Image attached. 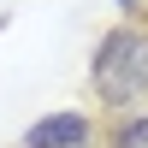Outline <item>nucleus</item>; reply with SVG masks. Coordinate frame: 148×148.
Returning a JSON list of instances; mask_svg holds the SVG:
<instances>
[{
    "label": "nucleus",
    "mask_w": 148,
    "mask_h": 148,
    "mask_svg": "<svg viewBox=\"0 0 148 148\" xmlns=\"http://www.w3.org/2000/svg\"><path fill=\"white\" fill-rule=\"evenodd\" d=\"M107 148H148V113H125L107 136Z\"/></svg>",
    "instance_id": "nucleus-3"
},
{
    "label": "nucleus",
    "mask_w": 148,
    "mask_h": 148,
    "mask_svg": "<svg viewBox=\"0 0 148 148\" xmlns=\"http://www.w3.org/2000/svg\"><path fill=\"white\" fill-rule=\"evenodd\" d=\"M136 6H142V0H119V12H136Z\"/></svg>",
    "instance_id": "nucleus-4"
},
{
    "label": "nucleus",
    "mask_w": 148,
    "mask_h": 148,
    "mask_svg": "<svg viewBox=\"0 0 148 148\" xmlns=\"http://www.w3.org/2000/svg\"><path fill=\"white\" fill-rule=\"evenodd\" d=\"M89 89H95V101H101L113 119L136 113V107L148 101V30H136V24H113V30L95 42Z\"/></svg>",
    "instance_id": "nucleus-1"
},
{
    "label": "nucleus",
    "mask_w": 148,
    "mask_h": 148,
    "mask_svg": "<svg viewBox=\"0 0 148 148\" xmlns=\"http://www.w3.org/2000/svg\"><path fill=\"white\" fill-rule=\"evenodd\" d=\"M89 142H95L89 113H47L24 130V148H89Z\"/></svg>",
    "instance_id": "nucleus-2"
}]
</instances>
